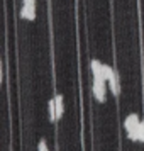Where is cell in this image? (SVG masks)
Segmentation results:
<instances>
[{
	"mask_svg": "<svg viewBox=\"0 0 144 151\" xmlns=\"http://www.w3.org/2000/svg\"><path fill=\"white\" fill-rule=\"evenodd\" d=\"M139 124H141V119L137 114H129V116L124 119V129L127 132V137L130 141H137V131H139Z\"/></svg>",
	"mask_w": 144,
	"mask_h": 151,
	"instance_id": "6da1fadb",
	"label": "cell"
},
{
	"mask_svg": "<svg viewBox=\"0 0 144 151\" xmlns=\"http://www.w3.org/2000/svg\"><path fill=\"white\" fill-rule=\"evenodd\" d=\"M107 80L103 78H97L93 76V83H92V92H93V97L97 99V102L103 104L107 100Z\"/></svg>",
	"mask_w": 144,
	"mask_h": 151,
	"instance_id": "7a4b0ae2",
	"label": "cell"
},
{
	"mask_svg": "<svg viewBox=\"0 0 144 151\" xmlns=\"http://www.w3.org/2000/svg\"><path fill=\"white\" fill-rule=\"evenodd\" d=\"M21 17L22 19H27V21H34L36 19V4H22Z\"/></svg>",
	"mask_w": 144,
	"mask_h": 151,
	"instance_id": "3957f363",
	"label": "cell"
},
{
	"mask_svg": "<svg viewBox=\"0 0 144 151\" xmlns=\"http://www.w3.org/2000/svg\"><path fill=\"white\" fill-rule=\"evenodd\" d=\"M90 70H92V75L97 78H103V63L98 60H92L90 61ZM105 80V78H103Z\"/></svg>",
	"mask_w": 144,
	"mask_h": 151,
	"instance_id": "277c9868",
	"label": "cell"
},
{
	"mask_svg": "<svg viewBox=\"0 0 144 151\" xmlns=\"http://www.w3.org/2000/svg\"><path fill=\"white\" fill-rule=\"evenodd\" d=\"M109 88H110V92H112V95H115V97H119V93H120V80H119V75H114V78H110L109 82Z\"/></svg>",
	"mask_w": 144,
	"mask_h": 151,
	"instance_id": "5b68a950",
	"label": "cell"
},
{
	"mask_svg": "<svg viewBox=\"0 0 144 151\" xmlns=\"http://www.w3.org/2000/svg\"><path fill=\"white\" fill-rule=\"evenodd\" d=\"M54 107H56V119H59L64 112V105H63V95L61 93H56L54 95Z\"/></svg>",
	"mask_w": 144,
	"mask_h": 151,
	"instance_id": "8992f818",
	"label": "cell"
},
{
	"mask_svg": "<svg viewBox=\"0 0 144 151\" xmlns=\"http://www.w3.org/2000/svg\"><path fill=\"white\" fill-rule=\"evenodd\" d=\"M48 109H49V119H51L53 122H56L58 119H56V107H54V100H53V99L49 100V104H48Z\"/></svg>",
	"mask_w": 144,
	"mask_h": 151,
	"instance_id": "52a82bcc",
	"label": "cell"
},
{
	"mask_svg": "<svg viewBox=\"0 0 144 151\" xmlns=\"http://www.w3.org/2000/svg\"><path fill=\"white\" fill-rule=\"evenodd\" d=\"M137 141L144 143V119L141 121V124H139V131H137Z\"/></svg>",
	"mask_w": 144,
	"mask_h": 151,
	"instance_id": "ba28073f",
	"label": "cell"
},
{
	"mask_svg": "<svg viewBox=\"0 0 144 151\" xmlns=\"http://www.w3.org/2000/svg\"><path fill=\"white\" fill-rule=\"evenodd\" d=\"M37 151H49L48 144H46V141H44V139H41V141H39V144H37Z\"/></svg>",
	"mask_w": 144,
	"mask_h": 151,
	"instance_id": "9c48e42d",
	"label": "cell"
},
{
	"mask_svg": "<svg viewBox=\"0 0 144 151\" xmlns=\"http://www.w3.org/2000/svg\"><path fill=\"white\" fill-rule=\"evenodd\" d=\"M0 85H2V60H0Z\"/></svg>",
	"mask_w": 144,
	"mask_h": 151,
	"instance_id": "30bf717a",
	"label": "cell"
}]
</instances>
